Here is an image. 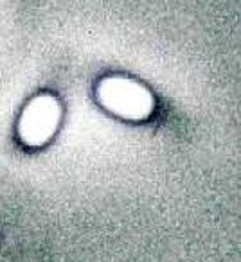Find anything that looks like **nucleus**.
Instances as JSON below:
<instances>
[{
    "label": "nucleus",
    "mask_w": 241,
    "mask_h": 262,
    "mask_svg": "<svg viewBox=\"0 0 241 262\" xmlns=\"http://www.w3.org/2000/svg\"><path fill=\"white\" fill-rule=\"evenodd\" d=\"M62 108L56 97L49 94L38 95L24 108L18 122V137L26 146H44L58 129Z\"/></svg>",
    "instance_id": "nucleus-2"
},
{
    "label": "nucleus",
    "mask_w": 241,
    "mask_h": 262,
    "mask_svg": "<svg viewBox=\"0 0 241 262\" xmlns=\"http://www.w3.org/2000/svg\"><path fill=\"white\" fill-rule=\"evenodd\" d=\"M97 99L108 112L130 120H143L153 112V95L137 81L110 76L99 83Z\"/></svg>",
    "instance_id": "nucleus-1"
}]
</instances>
